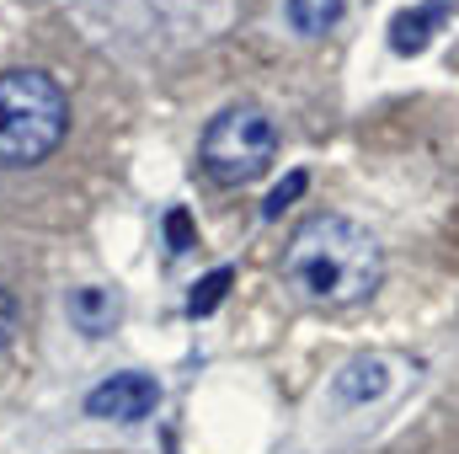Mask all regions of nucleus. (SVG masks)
Returning a JSON list of instances; mask_svg holds the SVG:
<instances>
[{
  "instance_id": "9d476101",
  "label": "nucleus",
  "mask_w": 459,
  "mask_h": 454,
  "mask_svg": "<svg viewBox=\"0 0 459 454\" xmlns=\"http://www.w3.org/2000/svg\"><path fill=\"white\" fill-rule=\"evenodd\" d=\"M305 188H310V177H305V171H289V177H283V182L267 193V204H262V220H278V214H283V209H289V204H294Z\"/></svg>"
},
{
  "instance_id": "1a4fd4ad",
  "label": "nucleus",
  "mask_w": 459,
  "mask_h": 454,
  "mask_svg": "<svg viewBox=\"0 0 459 454\" xmlns=\"http://www.w3.org/2000/svg\"><path fill=\"white\" fill-rule=\"evenodd\" d=\"M230 284H235V267H214L209 278H198L193 294H187V316H209V310H220V300L230 294Z\"/></svg>"
},
{
  "instance_id": "423d86ee",
  "label": "nucleus",
  "mask_w": 459,
  "mask_h": 454,
  "mask_svg": "<svg viewBox=\"0 0 459 454\" xmlns=\"http://www.w3.org/2000/svg\"><path fill=\"white\" fill-rule=\"evenodd\" d=\"M385 390H390V358H352L342 374H337V385H332V396L342 406H368Z\"/></svg>"
},
{
  "instance_id": "f03ea898",
  "label": "nucleus",
  "mask_w": 459,
  "mask_h": 454,
  "mask_svg": "<svg viewBox=\"0 0 459 454\" xmlns=\"http://www.w3.org/2000/svg\"><path fill=\"white\" fill-rule=\"evenodd\" d=\"M70 134V97L48 70L0 75V166L27 171L48 161Z\"/></svg>"
},
{
  "instance_id": "f8f14e48",
  "label": "nucleus",
  "mask_w": 459,
  "mask_h": 454,
  "mask_svg": "<svg viewBox=\"0 0 459 454\" xmlns=\"http://www.w3.org/2000/svg\"><path fill=\"white\" fill-rule=\"evenodd\" d=\"M11 332H16V294L0 289V342H11Z\"/></svg>"
},
{
  "instance_id": "f257e3e1",
  "label": "nucleus",
  "mask_w": 459,
  "mask_h": 454,
  "mask_svg": "<svg viewBox=\"0 0 459 454\" xmlns=\"http://www.w3.org/2000/svg\"><path fill=\"white\" fill-rule=\"evenodd\" d=\"M283 278L316 305H363L385 278V251L347 214H310L289 235Z\"/></svg>"
},
{
  "instance_id": "9b49d317",
  "label": "nucleus",
  "mask_w": 459,
  "mask_h": 454,
  "mask_svg": "<svg viewBox=\"0 0 459 454\" xmlns=\"http://www.w3.org/2000/svg\"><path fill=\"white\" fill-rule=\"evenodd\" d=\"M166 240H171V251H193V246H198L187 209H171V214H166Z\"/></svg>"
},
{
  "instance_id": "39448f33",
  "label": "nucleus",
  "mask_w": 459,
  "mask_h": 454,
  "mask_svg": "<svg viewBox=\"0 0 459 454\" xmlns=\"http://www.w3.org/2000/svg\"><path fill=\"white\" fill-rule=\"evenodd\" d=\"M65 310H70L75 332H86V337H108V332H113L117 321H123V300H117V289H102V284L70 289Z\"/></svg>"
},
{
  "instance_id": "7ed1b4c3",
  "label": "nucleus",
  "mask_w": 459,
  "mask_h": 454,
  "mask_svg": "<svg viewBox=\"0 0 459 454\" xmlns=\"http://www.w3.org/2000/svg\"><path fill=\"white\" fill-rule=\"evenodd\" d=\"M278 155V123L256 102H235L225 113L209 118L204 139H198V166L220 182V188H246L256 182Z\"/></svg>"
},
{
  "instance_id": "6e6552de",
  "label": "nucleus",
  "mask_w": 459,
  "mask_h": 454,
  "mask_svg": "<svg viewBox=\"0 0 459 454\" xmlns=\"http://www.w3.org/2000/svg\"><path fill=\"white\" fill-rule=\"evenodd\" d=\"M347 16V0H283V22L299 38H321Z\"/></svg>"
},
{
  "instance_id": "20e7f679",
  "label": "nucleus",
  "mask_w": 459,
  "mask_h": 454,
  "mask_svg": "<svg viewBox=\"0 0 459 454\" xmlns=\"http://www.w3.org/2000/svg\"><path fill=\"white\" fill-rule=\"evenodd\" d=\"M155 406H160V385L139 369L108 374L102 385L86 390V417H97V423H144V417H155Z\"/></svg>"
},
{
  "instance_id": "0eeeda50",
  "label": "nucleus",
  "mask_w": 459,
  "mask_h": 454,
  "mask_svg": "<svg viewBox=\"0 0 459 454\" xmlns=\"http://www.w3.org/2000/svg\"><path fill=\"white\" fill-rule=\"evenodd\" d=\"M438 22H444V0H428V5H417V11H401V16L390 22V48H395V54L428 48V38H433Z\"/></svg>"
}]
</instances>
